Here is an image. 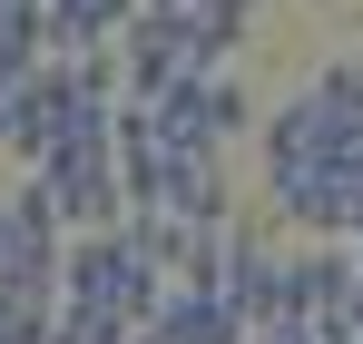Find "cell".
<instances>
[{
	"mask_svg": "<svg viewBox=\"0 0 363 344\" xmlns=\"http://www.w3.org/2000/svg\"><path fill=\"white\" fill-rule=\"evenodd\" d=\"M245 118H255V99L236 89V69H196L157 99V138L167 148H226V138H245Z\"/></svg>",
	"mask_w": 363,
	"mask_h": 344,
	"instance_id": "cell-2",
	"label": "cell"
},
{
	"mask_svg": "<svg viewBox=\"0 0 363 344\" xmlns=\"http://www.w3.org/2000/svg\"><path fill=\"white\" fill-rule=\"evenodd\" d=\"M216 286L236 295L245 325H275V315H295V256H285L275 236L236 227V236H226V276H216Z\"/></svg>",
	"mask_w": 363,
	"mask_h": 344,
	"instance_id": "cell-3",
	"label": "cell"
},
{
	"mask_svg": "<svg viewBox=\"0 0 363 344\" xmlns=\"http://www.w3.org/2000/svg\"><path fill=\"white\" fill-rule=\"evenodd\" d=\"M69 305H89V315H118V325H157V305H167V266L138 246V227H89L69 236Z\"/></svg>",
	"mask_w": 363,
	"mask_h": 344,
	"instance_id": "cell-1",
	"label": "cell"
},
{
	"mask_svg": "<svg viewBox=\"0 0 363 344\" xmlns=\"http://www.w3.org/2000/svg\"><path fill=\"white\" fill-rule=\"evenodd\" d=\"M157 207H167V217H186V227H236V197H226V148H167Z\"/></svg>",
	"mask_w": 363,
	"mask_h": 344,
	"instance_id": "cell-4",
	"label": "cell"
},
{
	"mask_svg": "<svg viewBox=\"0 0 363 344\" xmlns=\"http://www.w3.org/2000/svg\"><path fill=\"white\" fill-rule=\"evenodd\" d=\"M147 335H157V344H245L255 325L236 315V295H226V286H167V305H157Z\"/></svg>",
	"mask_w": 363,
	"mask_h": 344,
	"instance_id": "cell-5",
	"label": "cell"
},
{
	"mask_svg": "<svg viewBox=\"0 0 363 344\" xmlns=\"http://www.w3.org/2000/svg\"><path fill=\"white\" fill-rule=\"evenodd\" d=\"M50 344H138V325H118V315H89V305H69L60 325H50Z\"/></svg>",
	"mask_w": 363,
	"mask_h": 344,
	"instance_id": "cell-6",
	"label": "cell"
},
{
	"mask_svg": "<svg viewBox=\"0 0 363 344\" xmlns=\"http://www.w3.org/2000/svg\"><path fill=\"white\" fill-rule=\"evenodd\" d=\"M138 344H157V335H138Z\"/></svg>",
	"mask_w": 363,
	"mask_h": 344,
	"instance_id": "cell-7",
	"label": "cell"
}]
</instances>
